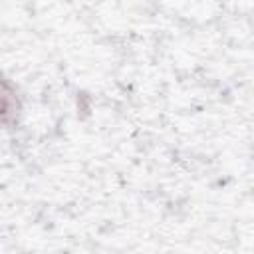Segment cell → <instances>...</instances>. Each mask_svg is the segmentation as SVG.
I'll return each mask as SVG.
<instances>
[{"label":"cell","mask_w":254,"mask_h":254,"mask_svg":"<svg viewBox=\"0 0 254 254\" xmlns=\"http://www.w3.org/2000/svg\"><path fill=\"white\" fill-rule=\"evenodd\" d=\"M14 97L12 93H6L0 85V123H6L14 115Z\"/></svg>","instance_id":"1"}]
</instances>
